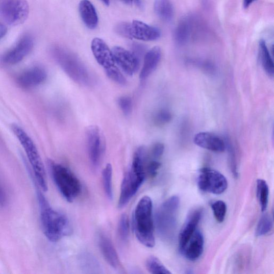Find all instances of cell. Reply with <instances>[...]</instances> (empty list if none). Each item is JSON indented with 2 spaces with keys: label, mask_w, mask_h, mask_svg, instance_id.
Listing matches in <instances>:
<instances>
[{
  "label": "cell",
  "mask_w": 274,
  "mask_h": 274,
  "mask_svg": "<svg viewBox=\"0 0 274 274\" xmlns=\"http://www.w3.org/2000/svg\"><path fill=\"white\" fill-rule=\"evenodd\" d=\"M37 194L43 233L51 242H57L71 232L68 218L53 209L40 190Z\"/></svg>",
  "instance_id": "obj_1"
},
{
  "label": "cell",
  "mask_w": 274,
  "mask_h": 274,
  "mask_svg": "<svg viewBox=\"0 0 274 274\" xmlns=\"http://www.w3.org/2000/svg\"><path fill=\"white\" fill-rule=\"evenodd\" d=\"M147 153L144 147L135 153L132 164L126 172L120 188L119 208H123L130 202L144 183L146 175Z\"/></svg>",
  "instance_id": "obj_2"
},
{
  "label": "cell",
  "mask_w": 274,
  "mask_h": 274,
  "mask_svg": "<svg viewBox=\"0 0 274 274\" xmlns=\"http://www.w3.org/2000/svg\"><path fill=\"white\" fill-rule=\"evenodd\" d=\"M134 228L136 236L141 244L149 248L155 246L153 203L148 196L142 197L136 207Z\"/></svg>",
  "instance_id": "obj_3"
},
{
  "label": "cell",
  "mask_w": 274,
  "mask_h": 274,
  "mask_svg": "<svg viewBox=\"0 0 274 274\" xmlns=\"http://www.w3.org/2000/svg\"><path fill=\"white\" fill-rule=\"evenodd\" d=\"M13 130L26 153L39 188L42 191H47L48 183L45 167L34 141L19 127L14 126Z\"/></svg>",
  "instance_id": "obj_4"
},
{
  "label": "cell",
  "mask_w": 274,
  "mask_h": 274,
  "mask_svg": "<svg viewBox=\"0 0 274 274\" xmlns=\"http://www.w3.org/2000/svg\"><path fill=\"white\" fill-rule=\"evenodd\" d=\"M51 169L53 180L61 194L68 202H73L82 191L79 179L69 169L62 164L52 162Z\"/></svg>",
  "instance_id": "obj_5"
},
{
  "label": "cell",
  "mask_w": 274,
  "mask_h": 274,
  "mask_svg": "<svg viewBox=\"0 0 274 274\" xmlns=\"http://www.w3.org/2000/svg\"><path fill=\"white\" fill-rule=\"evenodd\" d=\"M180 200L177 196H171L159 208L156 215L158 231L161 235L168 238L172 236L177 222Z\"/></svg>",
  "instance_id": "obj_6"
},
{
  "label": "cell",
  "mask_w": 274,
  "mask_h": 274,
  "mask_svg": "<svg viewBox=\"0 0 274 274\" xmlns=\"http://www.w3.org/2000/svg\"><path fill=\"white\" fill-rule=\"evenodd\" d=\"M54 54L62 68L73 80L83 85L90 83V74L79 59L60 48L55 49Z\"/></svg>",
  "instance_id": "obj_7"
},
{
  "label": "cell",
  "mask_w": 274,
  "mask_h": 274,
  "mask_svg": "<svg viewBox=\"0 0 274 274\" xmlns=\"http://www.w3.org/2000/svg\"><path fill=\"white\" fill-rule=\"evenodd\" d=\"M29 14L26 0H3L0 3V15L11 26L23 24Z\"/></svg>",
  "instance_id": "obj_8"
},
{
  "label": "cell",
  "mask_w": 274,
  "mask_h": 274,
  "mask_svg": "<svg viewBox=\"0 0 274 274\" xmlns=\"http://www.w3.org/2000/svg\"><path fill=\"white\" fill-rule=\"evenodd\" d=\"M197 183L202 191L214 194H221L228 188V181L224 175L209 168L201 169Z\"/></svg>",
  "instance_id": "obj_9"
},
{
  "label": "cell",
  "mask_w": 274,
  "mask_h": 274,
  "mask_svg": "<svg viewBox=\"0 0 274 274\" xmlns=\"http://www.w3.org/2000/svg\"><path fill=\"white\" fill-rule=\"evenodd\" d=\"M34 39L31 36L26 35L21 37L12 49L6 52L2 57V62L7 65L16 64L22 61L34 47Z\"/></svg>",
  "instance_id": "obj_10"
},
{
  "label": "cell",
  "mask_w": 274,
  "mask_h": 274,
  "mask_svg": "<svg viewBox=\"0 0 274 274\" xmlns=\"http://www.w3.org/2000/svg\"><path fill=\"white\" fill-rule=\"evenodd\" d=\"M86 138L90 160L94 167L99 164L103 153V145L100 129L96 126L87 128Z\"/></svg>",
  "instance_id": "obj_11"
},
{
  "label": "cell",
  "mask_w": 274,
  "mask_h": 274,
  "mask_svg": "<svg viewBox=\"0 0 274 274\" xmlns=\"http://www.w3.org/2000/svg\"><path fill=\"white\" fill-rule=\"evenodd\" d=\"M91 49L95 59L105 72L116 67L112 51L103 40L94 38L91 43Z\"/></svg>",
  "instance_id": "obj_12"
},
{
  "label": "cell",
  "mask_w": 274,
  "mask_h": 274,
  "mask_svg": "<svg viewBox=\"0 0 274 274\" xmlns=\"http://www.w3.org/2000/svg\"><path fill=\"white\" fill-rule=\"evenodd\" d=\"M112 51L115 63L126 74L133 76L137 70L139 65L138 59L135 55L119 46L114 47Z\"/></svg>",
  "instance_id": "obj_13"
},
{
  "label": "cell",
  "mask_w": 274,
  "mask_h": 274,
  "mask_svg": "<svg viewBox=\"0 0 274 274\" xmlns=\"http://www.w3.org/2000/svg\"><path fill=\"white\" fill-rule=\"evenodd\" d=\"M202 211L196 209L191 212L182 228L179 235V249L181 253L196 231L201 221Z\"/></svg>",
  "instance_id": "obj_14"
},
{
  "label": "cell",
  "mask_w": 274,
  "mask_h": 274,
  "mask_svg": "<svg viewBox=\"0 0 274 274\" xmlns=\"http://www.w3.org/2000/svg\"><path fill=\"white\" fill-rule=\"evenodd\" d=\"M194 142L200 147L214 152H223L226 148V144L223 140L210 133L197 134L194 138Z\"/></svg>",
  "instance_id": "obj_15"
},
{
  "label": "cell",
  "mask_w": 274,
  "mask_h": 274,
  "mask_svg": "<svg viewBox=\"0 0 274 274\" xmlns=\"http://www.w3.org/2000/svg\"><path fill=\"white\" fill-rule=\"evenodd\" d=\"M131 36L133 38L142 41H154L161 36V32L158 28L134 20L131 23Z\"/></svg>",
  "instance_id": "obj_16"
},
{
  "label": "cell",
  "mask_w": 274,
  "mask_h": 274,
  "mask_svg": "<svg viewBox=\"0 0 274 274\" xmlns=\"http://www.w3.org/2000/svg\"><path fill=\"white\" fill-rule=\"evenodd\" d=\"M204 247V238L200 230L196 231L182 252L186 259L194 261L202 255Z\"/></svg>",
  "instance_id": "obj_17"
},
{
  "label": "cell",
  "mask_w": 274,
  "mask_h": 274,
  "mask_svg": "<svg viewBox=\"0 0 274 274\" xmlns=\"http://www.w3.org/2000/svg\"><path fill=\"white\" fill-rule=\"evenodd\" d=\"M47 78L46 71L41 68H31L19 76L18 82L24 88L36 86L43 82Z\"/></svg>",
  "instance_id": "obj_18"
},
{
  "label": "cell",
  "mask_w": 274,
  "mask_h": 274,
  "mask_svg": "<svg viewBox=\"0 0 274 274\" xmlns=\"http://www.w3.org/2000/svg\"><path fill=\"white\" fill-rule=\"evenodd\" d=\"M98 241L102 254L108 264L115 269L118 268L119 260L112 240L106 235L101 234Z\"/></svg>",
  "instance_id": "obj_19"
},
{
  "label": "cell",
  "mask_w": 274,
  "mask_h": 274,
  "mask_svg": "<svg viewBox=\"0 0 274 274\" xmlns=\"http://www.w3.org/2000/svg\"><path fill=\"white\" fill-rule=\"evenodd\" d=\"M161 58V50L158 46L152 48L146 54L139 76L141 80H145L156 69Z\"/></svg>",
  "instance_id": "obj_20"
},
{
  "label": "cell",
  "mask_w": 274,
  "mask_h": 274,
  "mask_svg": "<svg viewBox=\"0 0 274 274\" xmlns=\"http://www.w3.org/2000/svg\"><path fill=\"white\" fill-rule=\"evenodd\" d=\"M81 17L85 26L90 29H94L98 24V17L93 4L89 0H82L79 5Z\"/></svg>",
  "instance_id": "obj_21"
},
{
  "label": "cell",
  "mask_w": 274,
  "mask_h": 274,
  "mask_svg": "<svg viewBox=\"0 0 274 274\" xmlns=\"http://www.w3.org/2000/svg\"><path fill=\"white\" fill-rule=\"evenodd\" d=\"M193 25L190 18L183 19L174 32L175 41L180 45H183L187 43L191 37Z\"/></svg>",
  "instance_id": "obj_22"
},
{
  "label": "cell",
  "mask_w": 274,
  "mask_h": 274,
  "mask_svg": "<svg viewBox=\"0 0 274 274\" xmlns=\"http://www.w3.org/2000/svg\"><path fill=\"white\" fill-rule=\"evenodd\" d=\"M155 13L163 21L169 22L174 16V8L170 0H155Z\"/></svg>",
  "instance_id": "obj_23"
},
{
  "label": "cell",
  "mask_w": 274,
  "mask_h": 274,
  "mask_svg": "<svg viewBox=\"0 0 274 274\" xmlns=\"http://www.w3.org/2000/svg\"><path fill=\"white\" fill-rule=\"evenodd\" d=\"M259 56L263 68L267 73L273 76L274 73V65L269 51L264 40L259 42Z\"/></svg>",
  "instance_id": "obj_24"
},
{
  "label": "cell",
  "mask_w": 274,
  "mask_h": 274,
  "mask_svg": "<svg viewBox=\"0 0 274 274\" xmlns=\"http://www.w3.org/2000/svg\"><path fill=\"white\" fill-rule=\"evenodd\" d=\"M257 197L262 212L266 211L269 201V187L264 180L259 179L257 185Z\"/></svg>",
  "instance_id": "obj_25"
},
{
  "label": "cell",
  "mask_w": 274,
  "mask_h": 274,
  "mask_svg": "<svg viewBox=\"0 0 274 274\" xmlns=\"http://www.w3.org/2000/svg\"><path fill=\"white\" fill-rule=\"evenodd\" d=\"M103 183L105 194L109 200L113 198V168L110 163L107 164L103 171Z\"/></svg>",
  "instance_id": "obj_26"
},
{
  "label": "cell",
  "mask_w": 274,
  "mask_h": 274,
  "mask_svg": "<svg viewBox=\"0 0 274 274\" xmlns=\"http://www.w3.org/2000/svg\"><path fill=\"white\" fill-rule=\"evenodd\" d=\"M147 270L153 274H170L171 272L163 264L160 260L155 256L148 257L146 261Z\"/></svg>",
  "instance_id": "obj_27"
},
{
  "label": "cell",
  "mask_w": 274,
  "mask_h": 274,
  "mask_svg": "<svg viewBox=\"0 0 274 274\" xmlns=\"http://www.w3.org/2000/svg\"><path fill=\"white\" fill-rule=\"evenodd\" d=\"M273 227L272 219L270 215L266 214L263 215L258 223L256 229L257 236H264L269 233Z\"/></svg>",
  "instance_id": "obj_28"
},
{
  "label": "cell",
  "mask_w": 274,
  "mask_h": 274,
  "mask_svg": "<svg viewBox=\"0 0 274 274\" xmlns=\"http://www.w3.org/2000/svg\"><path fill=\"white\" fill-rule=\"evenodd\" d=\"M129 221L128 216L123 214L120 216L118 225V235L120 240L125 242L129 236Z\"/></svg>",
  "instance_id": "obj_29"
},
{
  "label": "cell",
  "mask_w": 274,
  "mask_h": 274,
  "mask_svg": "<svg viewBox=\"0 0 274 274\" xmlns=\"http://www.w3.org/2000/svg\"><path fill=\"white\" fill-rule=\"evenodd\" d=\"M214 215L217 222L221 223L225 220L227 213V205L222 201H217L211 205Z\"/></svg>",
  "instance_id": "obj_30"
},
{
  "label": "cell",
  "mask_w": 274,
  "mask_h": 274,
  "mask_svg": "<svg viewBox=\"0 0 274 274\" xmlns=\"http://www.w3.org/2000/svg\"><path fill=\"white\" fill-rule=\"evenodd\" d=\"M106 73L109 79L116 83L121 85L126 84L127 81L124 76L117 67L106 71Z\"/></svg>",
  "instance_id": "obj_31"
},
{
  "label": "cell",
  "mask_w": 274,
  "mask_h": 274,
  "mask_svg": "<svg viewBox=\"0 0 274 274\" xmlns=\"http://www.w3.org/2000/svg\"><path fill=\"white\" fill-rule=\"evenodd\" d=\"M118 104L126 115H129L132 111L133 102L129 96H122L118 98Z\"/></svg>",
  "instance_id": "obj_32"
},
{
  "label": "cell",
  "mask_w": 274,
  "mask_h": 274,
  "mask_svg": "<svg viewBox=\"0 0 274 274\" xmlns=\"http://www.w3.org/2000/svg\"><path fill=\"white\" fill-rule=\"evenodd\" d=\"M115 31L119 35L129 39H133L131 36V23L128 22L118 23L115 28Z\"/></svg>",
  "instance_id": "obj_33"
},
{
  "label": "cell",
  "mask_w": 274,
  "mask_h": 274,
  "mask_svg": "<svg viewBox=\"0 0 274 274\" xmlns=\"http://www.w3.org/2000/svg\"><path fill=\"white\" fill-rule=\"evenodd\" d=\"M171 118V113L166 110L160 111L156 117L157 122L160 124H164L170 122Z\"/></svg>",
  "instance_id": "obj_34"
},
{
  "label": "cell",
  "mask_w": 274,
  "mask_h": 274,
  "mask_svg": "<svg viewBox=\"0 0 274 274\" xmlns=\"http://www.w3.org/2000/svg\"><path fill=\"white\" fill-rule=\"evenodd\" d=\"M161 167V163L156 160L151 161L146 166V170L152 177H155L158 173V171Z\"/></svg>",
  "instance_id": "obj_35"
},
{
  "label": "cell",
  "mask_w": 274,
  "mask_h": 274,
  "mask_svg": "<svg viewBox=\"0 0 274 274\" xmlns=\"http://www.w3.org/2000/svg\"><path fill=\"white\" fill-rule=\"evenodd\" d=\"M164 151V146L163 144L161 143L156 144L152 148V156L155 159H158L162 156Z\"/></svg>",
  "instance_id": "obj_36"
},
{
  "label": "cell",
  "mask_w": 274,
  "mask_h": 274,
  "mask_svg": "<svg viewBox=\"0 0 274 274\" xmlns=\"http://www.w3.org/2000/svg\"><path fill=\"white\" fill-rule=\"evenodd\" d=\"M8 202L7 193L3 188V186L0 184V207L5 206Z\"/></svg>",
  "instance_id": "obj_37"
},
{
  "label": "cell",
  "mask_w": 274,
  "mask_h": 274,
  "mask_svg": "<svg viewBox=\"0 0 274 274\" xmlns=\"http://www.w3.org/2000/svg\"><path fill=\"white\" fill-rule=\"evenodd\" d=\"M7 32V27L4 24L0 23V39L6 36Z\"/></svg>",
  "instance_id": "obj_38"
},
{
  "label": "cell",
  "mask_w": 274,
  "mask_h": 274,
  "mask_svg": "<svg viewBox=\"0 0 274 274\" xmlns=\"http://www.w3.org/2000/svg\"><path fill=\"white\" fill-rule=\"evenodd\" d=\"M257 1V0H243V7L245 9H247Z\"/></svg>",
  "instance_id": "obj_39"
},
{
  "label": "cell",
  "mask_w": 274,
  "mask_h": 274,
  "mask_svg": "<svg viewBox=\"0 0 274 274\" xmlns=\"http://www.w3.org/2000/svg\"><path fill=\"white\" fill-rule=\"evenodd\" d=\"M123 1L128 4H132L133 2H135L137 4H139V0H123Z\"/></svg>",
  "instance_id": "obj_40"
},
{
  "label": "cell",
  "mask_w": 274,
  "mask_h": 274,
  "mask_svg": "<svg viewBox=\"0 0 274 274\" xmlns=\"http://www.w3.org/2000/svg\"><path fill=\"white\" fill-rule=\"evenodd\" d=\"M106 5L109 6L110 4V0H101Z\"/></svg>",
  "instance_id": "obj_41"
}]
</instances>
